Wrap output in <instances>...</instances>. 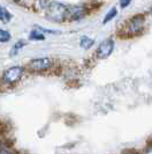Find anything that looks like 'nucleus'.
<instances>
[{
  "label": "nucleus",
  "mask_w": 152,
  "mask_h": 154,
  "mask_svg": "<svg viewBox=\"0 0 152 154\" xmlns=\"http://www.w3.org/2000/svg\"><path fill=\"white\" fill-rule=\"evenodd\" d=\"M29 69L34 72H42V71H47L52 66V60L50 58H37L32 59L29 63Z\"/></svg>",
  "instance_id": "nucleus-4"
},
{
  "label": "nucleus",
  "mask_w": 152,
  "mask_h": 154,
  "mask_svg": "<svg viewBox=\"0 0 152 154\" xmlns=\"http://www.w3.org/2000/svg\"><path fill=\"white\" fill-rule=\"evenodd\" d=\"M9 39H10V34L4 29H0V42H7Z\"/></svg>",
  "instance_id": "nucleus-11"
},
{
  "label": "nucleus",
  "mask_w": 152,
  "mask_h": 154,
  "mask_svg": "<svg viewBox=\"0 0 152 154\" xmlns=\"http://www.w3.org/2000/svg\"><path fill=\"white\" fill-rule=\"evenodd\" d=\"M130 2H131V0H120V6L122 8H126L129 6Z\"/></svg>",
  "instance_id": "nucleus-13"
},
{
  "label": "nucleus",
  "mask_w": 152,
  "mask_h": 154,
  "mask_svg": "<svg viewBox=\"0 0 152 154\" xmlns=\"http://www.w3.org/2000/svg\"><path fill=\"white\" fill-rule=\"evenodd\" d=\"M30 39H34V41H43V39H45V36L37 28L36 30H32L30 32Z\"/></svg>",
  "instance_id": "nucleus-9"
},
{
  "label": "nucleus",
  "mask_w": 152,
  "mask_h": 154,
  "mask_svg": "<svg viewBox=\"0 0 152 154\" xmlns=\"http://www.w3.org/2000/svg\"><path fill=\"white\" fill-rule=\"evenodd\" d=\"M84 15V9L82 7H75L72 9V17L73 19H81Z\"/></svg>",
  "instance_id": "nucleus-10"
},
{
  "label": "nucleus",
  "mask_w": 152,
  "mask_h": 154,
  "mask_svg": "<svg viewBox=\"0 0 152 154\" xmlns=\"http://www.w3.org/2000/svg\"><path fill=\"white\" fill-rule=\"evenodd\" d=\"M114 50V41L113 39H106L104 42L100 43V45L97 49V56L99 58L104 59L110 57Z\"/></svg>",
  "instance_id": "nucleus-5"
},
{
  "label": "nucleus",
  "mask_w": 152,
  "mask_h": 154,
  "mask_svg": "<svg viewBox=\"0 0 152 154\" xmlns=\"http://www.w3.org/2000/svg\"><path fill=\"white\" fill-rule=\"evenodd\" d=\"M118 14V9L115 7H113V8H111V11L108 12L106 14V16H105V19L103 20V24H106V23H108L110 21H112L114 19V16Z\"/></svg>",
  "instance_id": "nucleus-8"
},
{
  "label": "nucleus",
  "mask_w": 152,
  "mask_h": 154,
  "mask_svg": "<svg viewBox=\"0 0 152 154\" xmlns=\"http://www.w3.org/2000/svg\"><path fill=\"white\" fill-rule=\"evenodd\" d=\"M148 153H152V146H151V148L148 149Z\"/></svg>",
  "instance_id": "nucleus-14"
},
{
  "label": "nucleus",
  "mask_w": 152,
  "mask_h": 154,
  "mask_svg": "<svg viewBox=\"0 0 152 154\" xmlns=\"http://www.w3.org/2000/svg\"><path fill=\"white\" fill-rule=\"evenodd\" d=\"M144 22H145L144 15L134 16L131 20L128 21L127 26H126L127 32L129 35H137V34H139L141 31L143 30V28H144Z\"/></svg>",
  "instance_id": "nucleus-2"
},
{
  "label": "nucleus",
  "mask_w": 152,
  "mask_h": 154,
  "mask_svg": "<svg viewBox=\"0 0 152 154\" xmlns=\"http://www.w3.org/2000/svg\"><path fill=\"white\" fill-rule=\"evenodd\" d=\"M93 39L89 38L88 36H83L82 38H81V42H80V45L81 48H83V49H90L92 45H93Z\"/></svg>",
  "instance_id": "nucleus-7"
},
{
  "label": "nucleus",
  "mask_w": 152,
  "mask_h": 154,
  "mask_svg": "<svg viewBox=\"0 0 152 154\" xmlns=\"http://www.w3.org/2000/svg\"><path fill=\"white\" fill-rule=\"evenodd\" d=\"M69 9L60 2L52 1L46 6V17L53 22H62L66 20Z\"/></svg>",
  "instance_id": "nucleus-1"
},
{
  "label": "nucleus",
  "mask_w": 152,
  "mask_h": 154,
  "mask_svg": "<svg viewBox=\"0 0 152 154\" xmlns=\"http://www.w3.org/2000/svg\"><path fill=\"white\" fill-rule=\"evenodd\" d=\"M23 46H24V42H23V41L17 42L15 45H14V48H13V54H15L19 49H21V48H23Z\"/></svg>",
  "instance_id": "nucleus-12"
},
{
  "label": "nucleus",
  "mask_w": 152,
  "mask_h": 154,
  "mask_svg": "<svg viewBox=\"0 0 152 154\" xmlns=\"http://www.w3.org/2000/svg\"><path fill=\"white\" fill-rule=\"evenodd\" d=\"M10 19H12V14L5 7L0 6V21L8 22V21H10Z\"/></svg>",
  "instance_id": "nucleus-6"
},
{
  "label": "nucleus",
  "mask_w": 152,
  "mask_h": 154,
  "mask_svg": "<svg viewBox=\"0 0 152 154\" xmlns=\"http://www.w3.org/2000/svg\"><path fill=\"white\" fill-rule=\"evenodd\" d=\"M23 72H24V69L21 66H14V67L6 69L4 73V81L9 85L16 84L23 75Z\"/></svg>",
  "instance_id": "nucleus-3"
}]
</instances>
